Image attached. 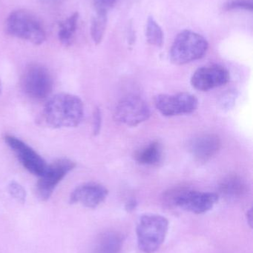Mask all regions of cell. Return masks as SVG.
Listing matches in <instances>:
<instances>
[{"instance_id":"obj_1","label":"cell","mask_w":253,"mask_h":253,"mask_svg":"<svg viewBox=\"0 0 253 253\" xmlns=\"http://www.w3.org/2000/svg\"><path fill=\"white\" fill-rule=\"evenodd\" d=\"M84 106L78 96L58 93L45 105L43 117L48 126L53 128L74 127L81 123Z\"/></svg>"},{"instance_id":"obj_2","label":"cell","mask_w":253,"mask_h":253,"mask_svg":"<svg viewBox=\"0 0 253 253\" xmlns=\"http://www.w3.org/2000/svg\"><path fill=\"white\" fill-rule=\"evenodd\" d=\"M169 230L167 218L157 214L142 215L137 225L139 249L144 253H153L162 246Z\"/></svg>"},{"instance_id":"obj_3","label":"cell","mask_w":253,"mask_h":253,"mask_svg":"<svg viewBox=\"0 0 253 253\" xmlns=\"http://www.w3.org/2000/svg\"><path fill=\"white\" fill-rule=\"evenodd\" d=\"M4 30L8 35L36 45L43 44L46 40V31L41 22L26 10L11 12L6 19Z\"/></svg>"},{"instance_id":"obj_4","label":"cell","mask_w":253,"mask_h":253,"mask_svg":"<svg viewBox=\"0 0 253 253\" xmlns=\"http://www.w3.org/2000/svg\"><path fill=\"white\" fill-rule=\"evenodd\" d=\"M209 44L204 37L194 31H181L174 40L169 56L175 65H181L199 60L205 56Z\"/></svg>"},{"instance_id":"obj_5","label":"cell","mask_w":253,"mask_h":253,"mask_svg":"<svg viewBox=\"0 0 253 253\" xmlns=\"http://www.w3.org/2000/svg\"><path fill=\"white\" fill-rule=\"evenodd\" d=\"M171 205L194 214H203L210 211L218 202L216 193L197 190H181L168 197Z\"/></svg>"},{"instance_id":"obj_6","label":"cell","mask_w":253,"mask_h":253,"mask_svg":"<svg viewBox=\"0 0 253 253\" xmlns=\"http://www.w3.org/2000/svg\"><path fill=\"white\" fill-rule=\"evenodd\" d=\"M24 91L32 99H46L53 89V80L49 70L43 65H31L22 77Z\"/></svg>"},{"instance_id":"obj_7","label":"cell","mask_w":253,"mask_h":253,"mask_svg":"<svg viewBox=\"0 0 253 253\" xmlns=\"http://www.w3.org/2000/svg\"><path fill=\"white\" fill-rule=\"evenodd\" d=\"M117 123L129 126H136L147 121L151 116L148 104L140 96H129L122 99L114 110Z\"/></svg>"},{"instance_id":"obj_8","label":"cell","mask_w":253,"mask_h":253,"mask_svg":"<svg viewBox=\"0 0 253 253\" xmlns=\"http://www.w3.org/2000/svg\"><path fill=\"white\" fill-rule=\"evenodd\" d=\"M157 111L164 117L190 114L199 107V99L189 93L157 95L154 99Z\"/></svg>"},{"instance_id":"obj_9","label":"cell","mask_w":253,"mask_h":253,"mask_svg":"<svg viewBox=\"0 0 253 253\" xmlns=\"http://www.w3.org/2000/svg\"><path fill=\"white\" fill-rule=\"evenodd\" d=\"M74 167L75 163L67 159H59L48 165L43 175L40 176L36 187L39 199L41 201L49 200L56 185Z\"/></svg>"},{"instance_id":"obj_10","label":"cell","mask_w":253,"mask_h":253,"mask_svg":"<svg viewBox=\"0 0 253 253\" xmlns=\"http://www.w3.org/2000/svg\"><path fill=\"white\" fill-rule=\"evenodd\" d=\"M230 79V73L224 67L211 65L199 68L192 76L191 84L196 90L207 91L224 85Z\"/></svg>"},{"instance_id":"obj_11","label":"cell","mask_w":253,"mask_h":253,"mask_svg":"<svg viewBox=\"0 0 253 253\" xmlns=\"http://www.w3.org/2000/svg\"><path fill=\"white\" fill-rule=\"evenodd\" d=\"M6 144L16 153L20 163L30 172L41 176L47 168L46 161L22 140L13 135L4 136Z\"/></svg>"},{"instance_id":"obj_12","label":"cell","mask_w":253,"mask_h":253,"mask_svg":"<svg viewBox=\"0 0 253 253\" xmlns=\"http://www.w3.org/2000/svg\"><path fill=\"white\" fill-rule=\"evenodd\" d=\"M108 194V190L102 184L86 183L77 187L71 193L69 202L71 205L80 203L86 208L95 209L105 200Z\"/></svg>"},{"instance_id":"obj_13","label":"cell","mask_w":253,"mask_h":253,"mask_svg":"<svg viewBox=\"0 0 253 253\" xmlns=\"http://www.w3.org/2000/svg\"><path fill=\"white\" fill-rule=\"evenodd\" d=\"M221 139L215 134H202L193 138L189 144L191 154L199 162H207L221 148Z\"/></svg>"},{"instance_id":"obj_14","label":"cell","mask_w":253,"mask_h":253,"mask_svg":"<svg viewBox=\"0 0 253 253\" xmlns=\"http://www.w3.org/2000/svg\"><path fill=\"white\" fill-rule=\"evenodd\" d=\"M123 245V236L117 231H107L98 236L93 253H120Z\"/></svg>"},{"instance_id":"obj_15","label":"cell","mask_w":253,"mask_h":253,"mask_svg":"<svg viewBox=\"0 0 253 253\" xmlns=\"http://www.w3.org/2000/svg\"><path fill=\"white\" fill-rule=\"evenodd\" d=\"M220 192L223 196L232 200L241 199L248 193V185L240 177L232 175L224 178L220 184Z\"/></svg>"},{"instance_id":"obj_16","label":"cell","mask_w":253,"mask_h":253,"mask_svg":"<svg viewBox=\"0 0 253 253\" xmlns=\"http://www.w3.org/2000/svg\"><path fill=\"white\" fill-rule=\"evenodd\" d=\"M163 156L161 144L157 141H153L148 145L135 152V161L143 165H155L160 162Z\"/></svg>"},{"instance_id":"obj_17","label":"cell","mask_w":253,"mask_h":253,"mask_svg":"<svg viewBox=\"0 0 253 253\" xmlns=\"http://www.w3.org/2000/svg\"><path fill=\"white\" fill-rule=\"evenodd\" d=\"M79 13H74L70 17L59 23L58 37L63 45L69 46L72 42L74 34L77 31Z\"/></svg>"},{"instance_id":"obj_18","label":"cell","mask_w":253,"mask_h":253,"mask_svg":"<svg viewBox=\"0 0 253 253\" xmlns=\"http://www.w3.org/2000/svg\"><path fill=\"white\" fill-rule=\"evenodd\" d=\"M107 13L108 11L96 9L91 25V36L95 44H101L105 34L107 26Z\"/></svg>"},{"instance_id":"obj_19","label":"cell","mask_w":253,"mask_h":253,"mask_svg":"<svg viewBox=\"0 0 253 253\" xmlns=\"http://www.w3.org/2000/svg\"><path fill=\"white\" fill-rule=\"evenodd\" d=\"M146 37L147 42L151 45L155 47H161L164 40L163 30L154 18L150 17L147 19L146 25Z\"/></svg>"},{"instance_id":"obj_20","label":"cell","mask_w":253,"mask_h":253,"mask_svg":"<svg viewBox=\"0 0 253 253\" xmlns=\"http://www.w3.org/2000/svg\"><path fill=\"white\" fill-rule=\"evenodd\" d=\"M8 191L10 196L20 204H24L26 201V191L24 187L15 181H10L8 184Z\"/></svg>"},{"instance_id":"obj_21","label":"cell","mask_w":253,"mask_h":253,"mask_svg":"<svg viewBox=\"0 0 253 253\" xmlns=\"http://www.w3.org/2000/svg\"><path fill=\"white\" fill-rule=\"evenodd\" d=\"M225 10H246L252 11L253 4L248 0H229L224 6Z\"/></svg>"},{"instance_id":"obj_22","label":"cell","mask_w":253,"mask_h":253,"mask_svg":"<svg viewBox=\"0 0 253 253\" xmlns=\"http://www.w3.org/2000/svg\"><path fill=\"white\" fill-rule=\"evenodd\" d=\"M101 124H102V114L101 109L97 108L94 112L93 117V133L97 135L100 133L101 131Z\"/></svg>"},{"instance_id":"obj_23","label":"cell","mask_w":253,"mask_h":253,"mask_svg":"<svg viewBox=\"0 0 253 253\" xmlns=\"http://www.w3.org/2000/svg\"><path fill=\"white\" fill-rule=\"evenodd\" d=\"M117 0H95V8L108 11V9L112 7Z\"/></svg>"},{"instance_id":"obj_24","label":"cell","mask_w":253,"mask_h":253,"mask_svg":"<svg viewBox=\"0 0 253 253\" xmlns=\"http://www.w3.org/2000/svg\"><path fill=\"white\" fill-rule=\"evenodd\" d=\"M137 205V201L135 200V199H130V200L128 201L126 205V210L128 211V212H132L136 208Z\"/></svg>"},{"instance_id":"obj_25","label":"cell","mask_w":253,"mask_h":253,"mask_svg":"<svg viewBox=\"0 0 253 253\" xmlns=\"http://www.w3.org/2000/svg\"><path fill=\"white\" fill-rule=\"evenodd\" d=\"M247 220H248V224L251 226V227H253V211L252 208L250 209L249 211H248V213H247Z\"/></svg>"},{"instance_id":"obj_26","label":"cell","mask_w":253,"mask_h":253,"mask_svg":"<svg viewBox=\"0 0 253 253\" xmlns=\"http://www.w3.org/2000/svg\"><path fill=\"white\" fill-rule=\"evenodd\" d=\"M46 1H49V2H53V1H58V0H46Z\"/></svg>"},{"instance_id":"obj_27","label":"cell","mask_w":253,"mask_h":253,"mask_svg":"<svg viewBox=\"0 0 253 253\" xmlns=\"http://www.w3.org/2000/svg\"><path fill=\"white\" fill-rule=\"evenodd\" d=\"M1 93V81H0V94Z\"/></svg>"}]
</instances>
